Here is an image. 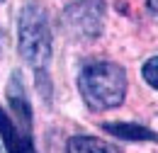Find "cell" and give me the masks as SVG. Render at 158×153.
Returning <instances> with one entry per match:
<instances>
[{
	"label": "cell",
	"instance_id": "5b68a950",
	"mask_svg": "<svg viewBox=\"0 0 158 153\" xmlns=\"http://www.w3.org/2000/svg\"><path fill=\"white\" fill-rule=\"evenodd\" d=\"M0 139H2L7 153H37L34 143H32V134L20 129L15 124V119L2 107H0Z\"/></svg>",
	"mask_w": 158,
	"mask_h": 153
},
{
	"label": "cell",
	"instance_id": "ba28073f",
	"mask_svg": "<svg viewBox=\"0 0 158 153\" xmlns=\"http://www.w3.org/2000/svg\"><path fill=\"white\" fill-rule=\"evenodd\" d=\"M141 76H143V80H146V83H148L153 90H158V56L148 58V61L143 63Z\"/></svg>",
	"mask_w": 158,
	"mask_h": 153
},
{
	"label": "cell",
	"instance_id": "6da1fadb",
	"mask_svg": "<svg viewBox=\"0 0 158 153\" xmlns=\"http://www.w3.org/2000/svg\"><path fill=\"white\" fill-rule=\"evenodd\" d=\"M17 51L20 58L39 76V80L46 76L49 61L54 54V37L49 12L41 2H27L20 10L17 17Z\"/></svg>",
	"mask_w": 158,
	"mask_h": 153
},
{
	"label": "cell",
	"instance_id": "9c48e42d",
	"mask_svg": "<svg viewBox=\"0 0 158 153\" xmlns=\"http://www.w3.org/2000/svg\"><path fill=\"white\" fill-rule=\"evenodd\" d=\"M146 7H148V12L153 17H158V0H146Z\"/></svg>",
	"mask_w": 158,
	"mask_h": 153
},
{
	"label": "cell",
	"instance_id": "277c9868",
	"mask_svg": "<svg viewBox=\"0 0 158 153\" xmlns=\"http://www.w3.org/2000/svg\"><path fill=\"white\" fill-rule=\"evenodd\" d=\"M7 105L12 110L15 124L32 134V107H29V100H27V90H24L20 71H15L12 78H10V83H7Z\"/></svg>",
	"mask_w": 158,
	"mask_h": 153
},
{
	"label": "cell",
	"instance_id": "52a82bcc",
	"mask_svg": "<svg viewBox=\"0 0 158 153\" xmlns=\"http://www.w3.org/2000/svg\"><path fill=\"white\" fill-rule=\"evenodd\" d=\"M66 153H119V148H114L112 143H107L102 139L78 134V136H71L68 139Z\"/></svg>",
	"mask_w": 158,
	"mask_h": 153
},
{
	"label": "cell",
	"instance_id": "8992f818",
	"mask_svg": "<svg viewBox=\"0 0 158 153\" xmlns=\"http://www.w3.org/2000/svg\"><path fill=\"white\" fill-rule=\"evenodd\" d=\"M107 134L124 139V141H153L158 143V134L153 129H146L141 124H129V122H114V124H102Z\"/></svg>",
	"mask_w": 158,
	"mask_h": 153
},
{
	"label": "cell",
	"instance_id": "30bf717a",
	"mask_svg": "<svg viewBox=\"0 0 158 153\" xmlns=\"http://www.w3.org/2000/svg\"><path fill=\"white\" fill-rule=\"evenodd\" d=\"M0 153H2V148H0Z\"/></svg>",
	"mask_w": 158,
	"mask_h": 153
},
{
	"label": "cell",
	"instance_id": "3957f363",
	"mask_svg": "<svg viewBox=\"0 0 158 153\" xmlns=\"http://www.w3.org/2000/svg\"><path fill=\"white\" fill-rule=\"evenodd\" d=\"M107 5L105 0H71L63 7V29L78 41H93L105 29Z\"/></svg>",
	"mask_w": 158,
	"mask_h": 153
},
{
	"label": "cell",
	"instance_id": "7a4b0ae2",
	"mask_svg": "<svg viewBox=\"0 0 158 153\" xmlns=\"http://www.w3.org/2000/svg\"><path fill=\"white\" fill-rule=\"evenodd\" d=\"M78 90L93 112L114 110L127 97V71L114 61H88L78 73Z\"/></svg>",
	"mask_w": 158,
	"mask_h": 153
}]
</instances>
